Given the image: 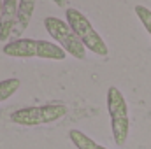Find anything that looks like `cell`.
Wrapping results in <instances>:
<instances>
[{
	"mask_svg": "<svg viewBox=\"0 0 151 149\" xmlns=\"http://www.w3.org/2000/svg\"><path fill=\"white\" fill-rule=\"evenodd\" d=\"M2 53L12 58H42V60H65V49L58 44L47 40H34V39H14L4 44Z\"/></svg>",
	"mask_w": 151,
	"mask_h": 149,
	"instance_id": "obj_1",
	"label": "cell"
},
{
	"mask_svg": "<svg viewBox=\"0 0 151 149\" xmlns=\"http://www.w3.org/2000/svg\"><path fill=\"white\" fill-rule=\"evenodd\" d=\"M65 16H67L69 27L74 30V34L79 37L83 46L86 49H90V53H93L97 56H107V53H109L107 44L104 42V39L99 35V32L93 28L90 19L81 11H77L74 7H69L65 11Z\"/></svg>",
	"mask_w": 151,
	"mask_h": 149,
	"instance_id": "obj_2",
	"label": "cell"
},
{
	"mask_svg": "<svg viewBox=\"0 0 151 149\" xmlns=\"http://www.w3.org/2000/svg\"><path fill=\"white\" fill-rule=\"evenodd\" d=\"M107 111L111 116V130H113V139L118 146H125L130 132V116L128 107L123 93L111 86L107 90Z\"/></svg>",
	"mask_w": 151,
	"mask_h": 149,
	"instance_id": "obj_3",
	"label": "cell"
},
{
	"mask_svg": "<svg viewBox=\"0 0 151 149\" xmlns=\"http://www.w3.org/2000/svg\"><path fill=\"white\" fill-rule=\"evenodd\" d=\"M44 27L46 32L55 39V42H58V46L65 49V53L74 56L76 60L86 58V47L83 46V42L79 40V37L74 34V30L69 27L67 21H62L60 18L55 16H47L44 19Z\"/></svg>",
	"mask_w": 151,
	"mask_h": 149,
	"instance_id": "obj_4",
	"label": "cell"
},
{
	"mask_svg": "<svg viewBox=\"0 0 151 149\" xmlns=\"http://www.w3.org/2000/svg\"><path fill=\"white\" fill-rule=\"evenodd\" d=\"M67 114V107L62 104H47L37 107H23L11 114V121L19 126H39L62 119Z\"/></svg>",
	"mask_w": 151,
	"mask_h": 149,
	"instance_id": "obj_5",
	"label": "cell"
},
{
	"mask_svg": "<svg viewBox=\"0 0 151 149\" xmlns=\"http://www.w3.org/2000/svg\"><path fill=\"white\" fill-rule=\"evenodd\" d=\"M19 0H4V7L0 12V42H5L12 35V28L18 16Z\"/></svg>",
	"mask_w": 151,
	"mask_h": 149,
	"instance_id": "obj_6",
	"label": "cell"
},
{
	"mask_svg": "<svg viewBox=\"0 0 151 149\" xmlns=\"http://www.w3.org/2000/svg\"><path fill=\"white\" fill-rule=\"evenodd\" d=\"M34 9H35V0H19L18 16H16V23L12 28V35L16 39H21V34L28 28L32 16H34Z\"/></svg>",
	"mask_w": 151,
	"mask_h": 149,
	"instance_id": "obj_7",
	"label": "cell"
},
{
	"mask_svg": "<svg viewBox=\"0 0 151 149\" xmlns=\"http://www.w3.org/2000/svg\"><path fill=\"white\" fill-rule=\"evenodd\" d=\"M69 139L76 146V149H107L100 144H97L93 139H90L86 133L79 132V130H70L69 132Z\"/></svg>",
	"mask_w": 151,
	"mask_h": 149,
	"instance_id": "obj_8",
	"label": "cell"
},
{
	"mask_svg": "<svg viewBox=\"0 0 151 149\" xmlns=\"http://www.w3.org/2000/svg\"><path fill=\"white\" fill-rule=\"evenodd\" d=\"M19 79L12 77V79H4L0 81V104L5 102L7 98H11L18 90H19Z\"/></svg>",
	"mask_w": 151,
	"mask_h": 149,
	"instance_id": "obj_9",
	"label": "cell"
},
{
	"mask_svg": "<svg viewBox=\"0 0 151 149\" xmlns=\"http://www.w3.org/2000/svg\"><path fill=\"white\" fill-rule=\"evenodd\" d=\"M135 14H137V18L141 19L142 27L146 28V32L151 37V9L144 7V5H135Z\"/></svg>",
	"mask_w": 151,
	"mask_h": 149,
	"instance_id": "obj_10",
	"label": "cell"
},
{
	"mask_svg": "<svg viewBox=\"0 0 151 149\" xmlns=\"http://www.w3.org/2000/svg\"><path fill=\"white\" fill-rule=\"evenodd\" d=\"M55 2V5H58V7H65V4H67V0H53Z\"/></svg>",
	"mask_w": 151,
	"mask_h": 149,
	"instance_id": "obj_11",
	"label": "cell"
},
{
	"mask_svg": "<svg viewBox=\"0 0 151 149\" xmlns=\"http://www.w3.org/2000/svg\"><path fill=\"white\" fill-rule=\"evenodd\" d=\"M2 7H4V0H0V12H2Z\"/></svg>",
	"mask_w": 151,
	"mask_h": 149,
	"instance_id": "obj_12",
	"label": "cell"
}]
</instances>
